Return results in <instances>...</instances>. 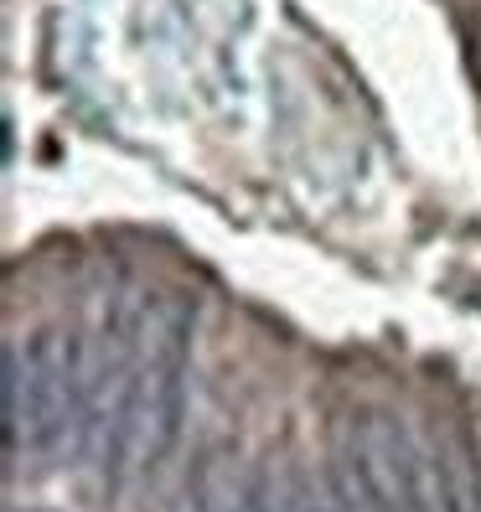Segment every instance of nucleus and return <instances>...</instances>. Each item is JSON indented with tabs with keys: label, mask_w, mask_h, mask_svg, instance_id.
<instances>
[{
	"label": "nucleus",
	"mask_w": 481,
	"mask_h": 512,
	"mask_svg": "<svg viewBox=\"0 0 481 512\" xmlns=\"http://www.w3.org/2000/svg\"><path fill=\"white\" fill-rule=\"evenodd\" d=\"M52 456L88 445V352L57 331H37L26 347H6V450Z\"/></svg>",
	"instance_id": "nucleus-1"
},
{
	"label": "nucleus",
	"mask_w": 481,
	"mask_h": 512,
	"mask_svg": "<svg viewBox=\"0 0 481 512\" xmlns=\"http://www.w3.org/2000/svg\"><path fill=\"white\" fill-rule=\"evenodd\" d=\"M264 512H332V497H326V481L306 476L300 461H285L280 476L269 481V497H264Z\"/></svg>",
	"instance_id": "nucleus-5"
},
{
	"label": "nucleus",
	"mask_w": 481,
	"mask_h": 512,
	"mask_svg": "<svg viewBox=\"0 0 481 512\" xmlns=\"http://www.w3.org/2000/svg\"><path fill=\"white\" fill-rule=\"evenodd\" d=\"M192 337H197V306L176 300L150 331V347L140 357V388H135V440L130 461L161 466L187 425V378H192Z\"/></svg>",
	"instance_id": "nucleus-2"
},
{
	"label": "nucleus",
	"mask_w": 481,
	"mask_h": 512,
	"mask_svg": "<svg viewBox=\"0 0 481 512\" xmlns=\"http://www.w3.org/2000/svg\"><path fill=\"white\" fill-rule=\"evenodd\" d=\"M342 445L352 450L357 487H363L368 512H435L430 497V461L419 456V445L394 414L368 409L337 425Z\"/></svg>",
	"instance_id": "nucleus-3"
},
{
	"label": "nucleus",
	"mask_w": 481,
	"mask_h": 512,
	"mask_svg": "<svg viewBox=\"0 0 481 512\" xmlns=\"http://www.w3.org/2000/svg\"><path fill=\"white\" fill-rule=\"evenodd\" d=\"M430 461V497L435 512H481V466H476V445L466 430H445L435 440Z\"/></svg>",
	"instance_id": "nucleus-4"
}]
</instances>
